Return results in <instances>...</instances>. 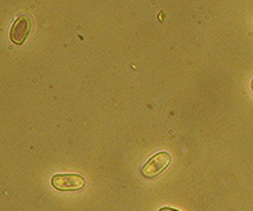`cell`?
Returning <instances> with one entry per match:
<instances>
[{"label": "cell", "mask_w": 253, "mask_h": 211, "mask_svg": "<svg viewBox=\"0 0 253 211\" xmlns=\"http://www.w3.org/2000/svg\"><path fill=\"white\" fill-rule=\"evenodd\" d=\"M171 162L170 154L167 153H159L156 155H153L152 158L148 160L147 163L142 166L141 173L142 176L147 177V178H153V177L159 176L160 173L169 167V164Z\"/></svg>", "instance_id": "1"}, {"label": "cell", "mask_w": 253, "mask_h": 211, "mask_svg": "<svg viewBox=\"0 0 253 211\" xmlns=\"http://www.w3.org/2000/svg\"><path fill=\"white\" fill-rule=\"evenodd\" d=\"M85 185L80 174H56L52 177V187L58 191H78Z\"/></svg>", "instance_id": "2"}, {"label": "cell", "mask_w": 253, "mask_h": 211, "mask_svg": "<svg viewBox=\"0 0 253 211\" xmlns=\"http://www.w3.org/2000/svg\"><path fill=\"white\" fill-rule=\"evenodd\" d=\"M30 32V19L26 15H21L17 18V21L14 22L10 32V39L14 44H22Z\"/></svg>", "instance_id": "3"}, {"label": "cell", "mask_w": 253, "mask_h": 211, "mask_svg": "<svg viewBox=\"0 0 253 211\" xmlns=\"http://www.w3.org/2000/svg\"><path fill=\"white\" fill-rule=\"evenodd\" d=\"M159 211H178V210H174V209H169V207H163V209H160Z\"/></svg>", "instance_id": "4"}, {"label": "cell", "mask_w": 253, "mask_h": 211, "mask_svg": "<svg viewBox=\"0 0 253 211\" xmlns=\"http://www.w3.org/2000/svg\"><path fill=\"white\" fill-rule=\"evenodd\" d=\"M252 91H253V80H252Z\"/></svg>", "instance_id": "5"}]
</instances>
